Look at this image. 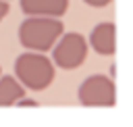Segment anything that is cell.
I'll return each mask as SVG.
<instances>
[{
    "label": "cell",
    "instance_id": "obj_6",
    "mask_svg": "<svg viewBox=\"0 0 133 127\" xmlns=\"http://www.w3.org/2000/svg\"><path fill=\"white\" fill-rule=\"evenodd\" d=\"M69 0H21V10L27 17H62Z\"/></svg>",
    "mask_w": 133,
    "mask_h": 127
},
{
    "label": "cell",
    "instance_id": "obj_10",
    "mask_svg": "<svg viewBox=\"0 0 133 127\" xmlns=\"http://www.w3.org/2000/svg\"><path fill=\"white\" fill-rule=\"evenodd\" d=\"M8 8H10L8 6V0H0V21L8 15Z\"/></svg>",
    "mask_w": 133,
    "mask_h": 127
},
{
    "label": "cell",
    "instance_id": "obj_1",
    "mask_svg": "<svg viewBox=\"0 0 133 127\" xmlns=\"http://www.w3.org/2000/svg\"><path fill=\"white\" fill-rule=\"evenodd\" d=\"M64 25L58 17H27L19 25V42L25 50L46 52L62 35Z\"/></svg>",
    "mask_w": 133,
    "mask_h": 127
},
{
    "label": "cell",
    "instance_id": "obj_2",
    "mask_svg": "<svg viewBox=\"0 0 133 127\" xmlns=\"http://www.w3.org/2000/svg\"><path fill=\"white\" fill-rule=\"evenodd\" d=\"M54 62L44 52H23L15 60V77L25 90L42 92L54 81Z\"/></svg>",
    "mask_w": 133,
    "mask_h": 127
},
{
    "label": "cell",
    "instance_id": "obj_8",
    "mask_svg": "<svg viewBox=\"0 0 133 127\" xmlns=\"http://www.w3.org/2000/svg\"><path fill=\"white\" fill-rule=\"evenodd\" d=\"M85 4H89V6H94V8H104V6H108L112 0H83Z\"/></svg>",
    "mask_w": 133,
    "mask_h": 127
},
{
    "label": "cell",
    "instance_id": "obj_9",
    "mask_svg": "<svg viewBox=\"0 0 133 127\" xmlns=\"http://www.w3.org/2000/svg\"><path fill=\"white\" fill-rule=\"evenodd\" d=\"M15 104H17V106H37V102H35V100H31V98H25V96H23V98H19Z\"/></svg>",
    "mask_w": 133,
    "mask_h": 127
},
{
    "label": "cell",
    "instance_id": "obj_5",
    "mask_svg": "<svg viewBox=\"0 0 133 127\" xmlns=\"http://www.w3.org/2000/svg\"><path fill=\"white\" fill-rule=\"evenodd\" d=\"M89 46L102 56H112L114 48H116V27H114V23L106 21V23L96 25L89 33Z\"/></svg>",
    "mask_w": 133,
    "mask_h": 127
},
{
    "label": "cell",
    "instance_id": "obj_4",
    "mask_svg": "<svg viewBox=\"0 0 133 127\" xmlns=\"http://www.w3.org/2000/svg\"><path fill=\"white\" fill-rule=\"evenodd\" d=\"M77 98L89 108H108L116 102V87L106 75H89L77 90Z\"/></svg>",
    "mask_w": 133,
    "mask_h": 127
},
{
    "label": "cell",
    "instance_id": "obj_3",
    "mask_svg": "<svg viewBox=\"0 0 133 127\" xmlns=\"http://www.w3.org/2000/svg\"><path fill=\"white\" fill-rule=\"evenodd\" d=\"M87 50H89V44L81 33L62 31V35L52 46V62L60 69H77L85 62Z\"/></svg>",
    "mask_w": 133,
    "mask_h": 127
},
{
    "label": "cell",
    "instance_id": "obj_7",
    "mask_svg": "<svg viewBox=\"0 0 133 127\" xmlns=\"http://www.w3.org/2000/svg\"><path fill=\"white\" fill-rule=\"evenodd\" d=\"M23 96H25V87L17 77L12 75L0 77V106H15V102Z\"/></svg>",
    "mask_w": 133,
    "mask_h": 127
}]
</instances>
